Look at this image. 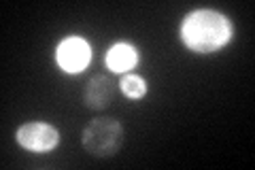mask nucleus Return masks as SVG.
<instances>
[{"instance_id": "f257e3e1", "label": "nucleus", "mask_w": 255, "mask_h": 170, "mask_svg": "<svg viewBox=\"0 0 255 170\" xmlns=\"http://www.w3.org/2000/svg\"><path fill=\"white\" fill-rule=\"evenodd\" d=\"M181 38L191 51L211 53L221 49L232 38V23L226 15L217 11H196L189 13L181 26Z\"/></svg>"}, {"instance_id": "f03ea898", "label": "nucleus", "mask_w": 255, "mask_h": 170, "mask_svg": "<svg viewBox=\"0 0 255 170\" xmlns=\"http://www.w3.org/2000/svg\"><path fill=\"white\" fill-rule=\"evenodd\" d=\"M83 149L94 158H113L124 145V126L113 117H98L81 134Z\"/></svg>"}, {"instance_id": "7ed1b4c3", "label": "nucleus", "mask_w": 255, "mask_h": 170, "mask_svg": "<svg viewBox=\"0 0 255 170\" xmlns=\"http://www.w3.org/2000/svg\"><path fill=\"white\" fill-rule=\"evenodd\" d=\"M17 143L32 153H45L58 147L60 132L43 121H30L17 130Z\"/></svg>"}, {"instance_id": "20e7f679", "label": "nucleus", "mask_w": 255, "mask_h": 170, "mask_svg": "<svg viewBox=\"0 0 255 170\" xmlns=\"http://www.w3.org/2000/svg\"><path fill=\"white\" fill-rule=\"evenodd\" d=\"M92 60V49L83 38L70 36L62 40L58 47V64L62 70L66 72H81L87 68V64Z\"/></svg>"}, {"instance_id": "39448f33", "label": "nucleus", "mask_w": 255, "mask_h": 170, "mask_svg": "<svg viewBox=\"0 0 255 170\" xmlns=\"http://www.w3.org/2000/svg\"><path fill=\"white\" fill-rule=\"evenodd\" d=\"M115 96L113 90V83L107 75H96L87 81V85L83 87V102L87 109H94V111H102L107 109L111 100Z\"/></svg>"}, {"instance_id": "423d86ee", "label": "nucleus", "mask_w": 255, "mask_h": 170, "mask_svg": "<svg viewBox=\"0 0 255 170\" xmlns=\"http://www.w3.org/2000/svg\"><path fill=\"white\" fill-rule=\"evenodd\" d=\"M138 53L132 45L128 43H117L115 47H111L107 53V66L113 72H128L136 66Z\"/></svg>"}, {"instance_id": "0eeeda50", "label": "nucleus", "mask_w": 255, "mask_h": 170, "mask_svg": "<svg viewBox=\"0 0 255 170\" xmlns=\"http://www.w3.org/2000/svg\"><path fill=\"white\" fill-rule=\"evenodd\" d=\"M119 87H122V92L132 100H138L147 94V81L138 75H124Z\"/></svg>"}]
</instances>
